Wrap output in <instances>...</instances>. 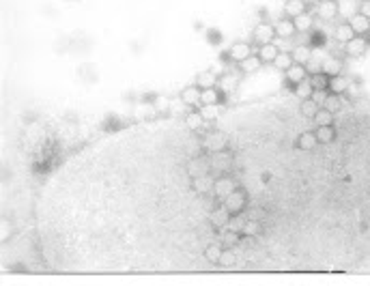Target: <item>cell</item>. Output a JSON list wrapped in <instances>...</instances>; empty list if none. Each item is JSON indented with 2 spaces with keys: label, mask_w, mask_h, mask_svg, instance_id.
Segmentation results:
<instances>
[{
  "label": "cell",
  "mask_w": 370,
  "mask_h": 286,
  "mask_svg": "<svg viewBox=\"0 0 370 286\" xmlns=\"http://www.w3.org/2000/svg\"><path fill=\"white\" fill-rule=\"evenodd\" d=\"M224 207L228 209L233 216H237V213H241L243 211V207H245V192L243 189H233L228 196L224 198Z\"/></svg>",
  "instance_id": "1"
},
{
  "label": "cell",
  "mask_w": 370,
  "mask_h": 286,
  "mask_svg": "<svg viewBox=\"0 0 370 286\" xmlns=\"http://www.w3.org/2000/svg\"><path fill=\"white\" fill-rule=\"evenodd\" d=\"M316 13H318V17H321V19L330 22V19H334L338 15V0H321V3H318Z\"/></svg>",
  "instance_id": "2"
},
{
  "label": "cell",
  "mask_w": 370,
  "mask_h": 286,
  "mask_svg": "<svg viewBox=\"0 0 370 286\" xmlns=\"http://www.w3.org/2000/svg\"><path fill=\"white\" fill-rule=\"evenodd\" d=\"M273 28H275V37H280V39H291L297 33L295 22H293V19H286V17L278 19V22L273 24Z\"/></svg>",
  "instance_id": "3"
},
{
  "label": "cell",
  "mask_w": 370,
  "mask_h": 286,
  "mask_svg": "<svg viewBox=\"0 0 370 286\" xmlns=\"http://www.w3.org/2000/svg\"><path fill=\"white\" fill-rule=\"evenodd\" d=\"M368 47V41L364 35H355L351 41H346V54L349 56H362Z\"/></svg>",
  "instance_id": "4"
},
{
  "label": "cell",
  "mask_w": 370,
  "mask_h": 286,
  "mask_svg": "<svg viewBox=\"0 0 370 286\" xmlns=\"http://www.w3.org/2000/svg\"><path fill=\"white\" fill-rule=\"evenodd\" d=\"M273 37H275V28H273L271 24H265V22H261L259 26L254 28V39L259 41L261 45H263V43H271V41H273Z\"/></svg>",
  "instance_id": "5"
},
{
  "label": "cell",
  "mask_w": 370,
  "mask_h": 286,
  "mask_svg": "<svg viewBox=\"0 0 370 286\" xmlns=\"http://www.w3.org/2000/svg\"><path fill=\"white\" fill-rule=\"evenodd\" d=\"M349 24L355 30V35H366L370 33V17H366L364 13H353L349 17Z\"/></svg>",
  "instance_id": "6"
},
{
  "label": "cell",
  "mask_w": 370,
  "mask_h": 286,
  "mask_svg": "<svg viewBox=\"0 0 370 286\" xmlns=\"http://www.w3.org/2000/svg\"><path fill=\"white\" fill-rule=\"evenodd\" d=\"M235 189V181L233 179H228V177H222V179H215V183H213V194L218 198H226L228 194Z\"/></svg>",
  "instance_id": "7"
},
{
  "label": "cell",
  "mask_w": 370,
  "mask_h": 286,
  "mask_svg": "<svg viewBox=\"0 0 370 286\" xmlns=\"http://www.w3.org/2000/svg\"><path fill=\"white\" fill-rule=\"evenodd\" d=\"M233 218V213L228 211L222 204V207H218V209H213L211 211V224L215 228H226V224H228V220Z\"/></svg>",
  "instance_id": "8"
},
{
  "label": "cell",
  "mask_w": 370,
  "mask_h": 286,
  "mask_svg": "<svg viewBox=\"0 0 370 286\" xmlns=\"http://www.w3.org/2000/svg\"><path fill=\"white\" fill-rule=\"evenodd\" d=\"M226 136L220 134V131H211V134L204 138V149H209V151H224L226 149Z\"/></svg>",
  "instance_id": "9"
},
{
  "label": "cell",
  "mask_w": 370,
  "mask_h": 286,
  "mask_svg": "<svg viewBox=\"0 0 370 286\" xmlns=\"http://www.w3.org/2000/svg\"><path fill=\"white\" fill-rule=\"evenodd\" d=\"M349 86H351V80L338 74V76L330 78V84H327V90H330V93H334V95H342Z\"/></svg>",
  "instance_id": "10"
},
{
  "label": "cell",
  "mask_w": 370,
  "mask_h": 286,
  "mask_svg": "<svg viewBox=\"0 0 370 286\" xmlns=\"http://www.w3.org/2000/svg\"><path fill=\"white\" fill-rule=\"evenodd\" d=\"M213 183H215L213 177L200 175L196 179H192V187H194V192H196V194H209V192H213Z\"/></svg>",
  "instance_id": "11"
},
{
  "label": "cell",
  "mask_w": 370,
  "mask_h": 286,
  "mask_svg": "<svg viewBox=\"0 0 370 286\" xmlns=\"http://www.w3.org/2000/svg\"><path fill=\"white\" fill-rule=\"evenodd\" d=\"M188 175L192 179H196L200 175H209V166H207V159H202V157H196V159H192L188 163Z\"/></svg>",
  "instance_id": "12"
},
{
  "label": "cell",
  "mask_w": 370,
  "mask_h": 286,
  "mask_svg": "<svg viewBox=\"0 0 370 286\" xmlns=\"http://www.w3.org/2000/svg\"><path fill=\"white\" fill-rule=\"evenodd\" d=\"M308 78V71H306V65H299V63H295L291 65L289 69H286V80L291 82V84H299L302 80Z\"/></svg>",
  "instance_id": "13"
},
{
  "label": "cell",
  "mask_w": 370,
  "mask_h": 286,
  "mask_svg": "<svg viewBox=\"0 0 370 286\" xmlns=\"http://www.w3.org/2000/svg\"><path fill=\"white\" fill-rule=\"evenodd\" d=\"M200 95H202V88L190 86V88H185L181 93V101L185 106H198L200 104Z\"/></svg>",
  "instance_id": "14"
},
{
  "label": "cell",
  "mask_w": 370,
  "mask_h": 286,
  "mask_svg": "<svg viewBox=\"0 0 370 286\" xmlns=\"http://www.w3.org/2000/svg\"><path fill=\"white\" fill-rule=\"evenodd\" d=\"M316 145H318V138L314 131H304V134L297 138V147L302 151H312V149H316Z\"/></svg>",
  "instance_id": "15"
},
{
  "label": "cell",
  "mask_w": 370,
  "mask_h": 286,
  "mask_svg": "<svg viewBox=\"0 0 370 286\" xmlns=\"http://www.w3.org/2000/svg\"><path fill=\"white\" fill-rule=\"evenodd\" d=\"M278 54H280V50H278V45L273 43V41L271 43H263L261 50H259V58L263 60V63H273Z\"/></svg>",
  "instance_id": "16"
},
{
  "label": "cell",
  "mask_w": 370,
  "mask_h": 286,
  "mask_svg": "<svg viewBox=\"0 0 370 286\" xmlns=\"http://www.w3.org/2000/svg\"><path fill=\"white\" fill-rule=\"evenodd\" d=\"M250 54H252V50H250V45H248V43H235V45L230 47V52H228V56H230L233 60H237V63L245 60Z\"/></svg>",
  "instance_id": "17"
},
{
  "label": "cell",
  "mask_w": 370,
  "mask_h": 286,
  "mask_svg": "<svg viewBox=\"0 0 370 286\" xmlns=\"http://www.w3.org/2000/svg\"><path fill=\"white\" fill-rule=\"evenodd\" d=\"M293 60L295 63H299V65H306L308 60L312 58V47L310 45H295V50H293Z\"/></svg>",
  "instance_id": "18"
},
{
  "label": "cell",
  "mask_w": 370,
  "mask_h": 286,
  "mask_svg": "<svg viewBox=\"0 0 370 286\" xmlns=\"http://www.w3.org/2000/svg\"><path fill=\"white\" fill-rule=\"evenodd\" d=\"M284 13L289 15V17H297V15H302V13H306V3H304V0H286V5H284Z\"/></svg>",
  "instance_id": "19"
},
{
  "label": "cell",
  "mask_w": 370,
  "mask_h": 286,
  "mask_svg": "<svg viewBox=\"0 0 370 286\" xmlns=\"http://www.w3.org/2000/svg\"><path fill=\"white\" fill-rule=\"evenodd\" d=\"M218 88L222 90V93H233V90L237 88V76L224 74L222 78H218Z\"/></svg>",
  "instance_id": "20"
},
{
  "label": "cell",
  "mask_w": 370,
  "mask_h": 286,
  "mask_svg": "<svg viewBox=\"0 0 370 286\" xmlns=\"http://www.w3.org/2000/svg\"><path fill=\"white\" fill-rule=\"evenodd\" d=\"M342 71V60L340 58H327V60H323V74L325 76H330V78H334V76H338Z\"/></svg>",
  "instance_id": "21"
},
{
  "label": "cell",
  "mask_w": 370,
  "mask_h": 286,
  "mask_svg": "<svg viewBox=\"0 0 370 286\" xmlns=\"http://www.w3.org/2000/svg\"><path fill=\"white\" fill-rule=\"evenodd\" d=\"M215 84H218V78H215L213 71H202V74H198V80H196V86L198 88H213Z\"/></svg>",
  "instance_id": "22"
},
{
  "label": "cell",
  "mask_w": 370,
  "mask_h": 286,
  "mask_svg": "<svg viewBox=\"0 0 370 286\" xmlns=\"http://www.w3.org/2000/svg\"><path fill=\"white\" fill-rule=\"evenodd\" d=\"M261 65H263V60L259 58V56H248L245 60H241L239 63V67H241V71L243 74H254V71H259L261 69Z\"/></svg>",
  "instance_id": "23"
},
{
  "label": "cell",
  "mask_w": 370,
  "mask_h": 286,
  "mask_svg": "<svg viewBox=\"0 0 370 286\" xmlns=\"http://www.w3.org/2000/svg\"><path fill=\"white\" fill-rule=\"evenodd\" d=\"M293 22H295V28H297V33H308V30L312 28V15L306 11V13H302V15L293 17Z\"/></svg>",
  "instance_id": "24"
},
{
  "label": "cell",
  "mask_w": 370,
  "mask_h": 286,
  "mask_svg": "<svg viewBox=\"0 0 370 286\" xmlns=\"http://www.w3.org/2000/svg\"><path fill=\"white\" fill-rule=\"evenodd\" d=\"M336 39L340 41V43H346V41H351L355 37V30L351 28V24H340V26H336Z\"/></svg>",
  "instance_id": "25"
},
{
  "label": "cell",
  "mask_w": 370,
  "mask_h": 286,
  "mask_svg": "<svg viewBox=\"0 0 370 286\" xmlns=\"http://www.w3.org/2000/svg\"><path fill=\"white\" fill-rule=\"evenodd\" d=\"M312 93H314V86L310 84V78H306V80L299 82V84H295V95L297 97L308 99V97H312Z\"/></svg>",
  "instance_id": "26"
},
{
  "label": "cell",
  "mask_w": 370,
  "mask_h": 286,
  "mask_svg": "<svg viewBox=\"0 0 370 286\" xmlns=\"http://www.w3.org/2000/svg\"><path fill=\"white\" fill-rule=\"evenodd\" d=\"M314 123H316V127L332 125V123H334V112H330L327 108H318V112L314 114Z\"/></svg>",
  "instance_id": "27"
},
{
  "label": "cell",
  "mask_w": 370,
  "mask_h": 286,
  "mask_svg": "<svg viewBox=\"0 0 370 286\" xmlns=\"http://www.w3.org/2000/svg\"><path fill=\"white\" fill-rule=\"evenodd\" d=\"M316 138H318V142H321V145H330V142L336 138V131L332 129V125H323V127H318L316 131Z\"/></svg>",
  "instance_id": "28"
},
{
  "label": "cell",
  "mask_w": 370,
  "mask_h": 286,
  "mask_svg": "<svg viewBox=\"0 0 370 286\" xmlns=\"http://www.w3.org/2000/svg\"><path fill=\"white\" fill-rule=\"evenodd\" d=\"M318 108H321V106H318L312 97H308V99L302 101V114L308 116V118H314V114L318 112Z\"/></svg>",
  "instance_id": "29"
},
{
  "label": "cell",
  "mask_w": 370,
  "mask_h": 286,
  "mask_svg": "<svg viewBox=\"0 0 370 286\" xmlns=\"http://www.w3.org/2000/svg\"><path fill=\"white\" fill-rule=\"evenodd\" d=\"M198 112L202 114L204 121H215L218 114H220V108H218V104H202Z\"/></svg>",
  "instance_id": "30"
},
{
  "label": "cell",
  "mask_w": 370,
  "mask_h": 286,
  "mask_svg": "<svg viewBox=\"0 0 370 286\" xmlns=\"http://www.w3.org/2000/svg\"><path fill=\"white\" fill-rule=\"evenodd\" d=\"M222 245H215V243H211V245H207V250H204V258H207L209 263H220V256H222Z\"/></svg>",
  "instance_id": "31"
},
{
  "label": "cell",
  "mask_w": 370,
  "mask_h": 286,
  "mask_svg": "<svg viewBox=\"0 0 370 286\" xmlns=\"http://www.w3.org/2000/svg\"><path fill=\"white\" fill-rule=\"evenodd\" d=\"M310 84L314 86V90H327V84H330V76H325L323 71H321V74H314V76H310Z\"/></svg>",
  "instance_id": "32"
},
{
  "label": "cell",
  "mask_w": 370,
  "mask_h": 286,
  "mask_svg": "<svg viewBox=\"0 0 370 286\" xmlns=\"http://www.w3.org/2000/svg\"><path fill=\"white\" fill-rule=\"evenodd\" d=\"M273 65H275V69H282V71H286L291 65H295V60H293V56L291 54H286V52H280L275 56V60H273Z\"/></svg>",
  "instance_id": "33"
},
{
  "label": "cell",
  "mask_w": 370,
  "mask_h": 286,
  "mask_svg": "<svg viewBox=\"0 0 370 286\" xmlns=\"http://www.w3.org/2000/svg\"><path fill=\"white\" fill-rule=\"evenodd\" d=\"M202 121L204 118H202L200 112H190V114L185 116V125H188L192 131H198V127L202 125Z\"/></svg>",
  "instance_id": "34"
},
{
  "label": "cell",
  "mask_w": 370,
  "mask_h": 286,
  "mask_svg": "<svg viewBox=\"0 0 370 286\" xmlns=\"http://www.w3.org/2000/svg\"><path fill=\"white\" fill-rule=\"evenodd\" d=\"M220 101V90H215L213 88H204L202 90V95H200V104H218Z\"/></svg>",
  "instance_id": "35"
},
{
  "label": "cell",
  "mask_w": 370,
  "mask_h": 286,
  "mask_svg": "<svg viewBox=\"0 0 370 286\" xmlns=\"http://www.w3.org/2000/svg\"><path fill=\"white\" fill-rule=\"evenodd\" d=\"M261 232V224L256 220H245L243 228H241V234H248V237H254V234Z\"/></svg>",
  "instance_id": "36"
},
{
  "label": "cell",
  "mask_w": 370,
  "mask_h": 286,
  "mask_svg": "<svg viewBox=\"0 0 370 286\" xmlns=\"http://www.w3.org/2000/svg\"><path fill=\"white\" fill-rule=\"evenodd\" d=\"M235 252H233V248H224L222 250V256H220V263L218 265H222V267H230V265L235 263Z\"/></svg>",
  "instance_id": "37"
},
{
  "label": "cell",
  "mask_w": 370,
  "mask_h": 286,
  "mask_svg": "<svg viewBox=\"0 0 370 286\" xmlns=\"http://www.w3.org/2000/svg\"><path fill=\"white\" fill-rule=\"evenodd\" d=\"M323 108H327L330 112H334V114H336V112L340 110V99H338V97H336L334 93H332V95H327V99H325Z\"/></svg>",
  "instance_id": "38"
},
{
  "label": "cell",
  "mask_w": 370,
  "mask_h": 286,
  "mask_svg": "<svg viewBox=\"0 0 370 286\" xmlns=\"http://www.w3.org/2000/svg\"><path fill=\"white\" fill-rule=\"evenodd\" d=\"M9 237H11V224L7 218H3L0 220V241H7Z\"/></svg>",
  "instance_id": "39"
},
{
  "label": "cell",
  "mask_w": 370,
  "mask_h": 286,
  "mask_svg": "<svg viewBox=\"0 0 370 286\" xmlns=\"http://www.w3.org/2000/svg\"><path fill=\"white\" fill-rule=\"evenodd\" d=\"M306 71H308V76H314V74H321L323 71V63H318V60H308L306 63Z\"/></svg>",
  "instance_id": "40"
},
{
  "label": "cell",
  "mask_w": 370,
  "mask_h": 286,
  "mask_svg": "<svg viewBox=\"0 0 370 286\" xmlns=\"http://www.w3.org/2000/svg\"><path fill=\"white\" fill-rule=\"evenodd\" d=\"M239 234H241V232H235V230L226 232V234H224V245H226V248H233V245H237V243H239Z\"/></svg>",
  "instance_id": "41"
},
{
  "label": "cell",
  "mask_w": 370,
  "mask_h": 286,
  "mask_svg": "<svg viewBox=\"0 0 370 286\" xmlns=\"http://www.w3.org/2000/svg\"><path fill=\"white\" fill-rule=\"evenodd\" d=\"M243 224H245V220H243V218H230V220H228V224H226V228H228V230H235V232H241Z\"/></svg>",
  "instance_id": "42"
},
{
  "label": "cell",
  "mask_w": 370,
  "mask_h": 286,
  "mask_svg": "<svg viewBox=\"0 0 370 286\" xmlns=\"http://www.w3.org/2000/svg\"><path fill=\"white\" fill-rule=\"evenodd\" d=\"M312 99L316 101L318 106H321V104H325V99H327V93H325V90H314V93H312Z\"/></svg>",
  "instance_id": "43"
},
{
  "label": "cell",
  "mask_w": 370,
  "mask_h": 286,
  "mask_svg": "<svg viewBox=\"0 0 370 286\" xmlns=\"http://www.w3.org/2000/svg\"><path fill=\"white\" fill-rule=\"evenodd\" d=\"M359 13H364L366 17H370V0H362V5H359Z\"/></svg>",
  "instance_id": "44"
},
{
  "label": "cell",
  "mask_w": 370,
  "mask_h": 286,
  "mask_svg": "<svg viewBox=\"0 0 370 286\" xmlns=\"http://www.w3.org/2000/svg\"><path fill=\"white\" fill-rule=\"evenodd\" d=\"M155 108H157V110H166V108H168V99L157 97V99H155Z\"/></svg>",
  "instance_id": "45"
}]
</instances>
